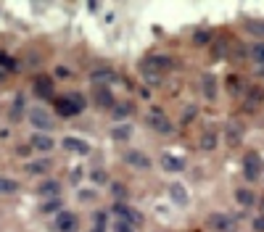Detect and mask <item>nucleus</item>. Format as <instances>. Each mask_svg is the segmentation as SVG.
<instances>
[{
	"label": "nucleus",
	"mask_w": 264,
	"mask_h": 232,
	"mask_svg": "<svg viewBox=\"0 0 264 232\" xmlns=\"http://www.w3.org/2000/svg\"><path fill=\"white\" fill-rule=\"evenodd\" d=\"M90 180L96 182V185H106L108 182V177H106V172H103V169H92L90 172Z\"/></svg>",
	"instance_id": "nucleus-32"
},
{
	"label": "nucleus",
	"mask_w": 264,
	"mask_h": 232,
	"mask_svg": "<svg viewBox=\"0 0 264 232\" xmlns=\"http://www.w3.org/2000/svg\"><path fill=\"white\" fill-rule=\"evenodd\" d=\"M132 111V106L130 103H122V106H114V119H124L127 114Z\"/></svg>",
	"instance_id": "nucleus-33"
},
{
	"label": "nucleus",
	"mask_w": 264,
	"mask_h": 232,
	"mask_svg": "<svg viewBox=\"0 0 264 232\" xmlns=\"http://www.w3.org/2000/svg\"><path fill=\"white\" fill-rule=\"evenodd\" d=\"M248 53H251V58L256 61V63H259L262 69H264V42H254Z\"/></svg>",
	"instance_id": "nucleus-25"
},
{
	"label": "nucleus",
	"mask_w": 264,
	"mask_h": 232,
	"mask_svg": "<svg viewBox=\"0 0 264 232\" xmlns=\"http://www.w3.org/2000/svg\"><path fill=\"white\" fill-rule=\"evenodd\" d=\"M243 124L240 122H228L224 124V140H228V145H238L243 140Z\"/></svg>",
	"instance_id": "nucleus-11"
},
{
	"label": "nucleus",
	"mask_w": 264,
	"mask_h": 232,
	"mask_svg": "<svg viewBox=\"0 0 264 232\" xmlns=\"http://www.w3.org/2000/svg\"><path fill=\"white\" fill-rule=\"evenodd\" d=\"M259 174H262V156L256 151H248L243 156V177L248 182H256Z\"/></svg>",
	"instance_id": "nucleus-3"
},
{
	"label": "nucleus",
	"mask_w": 264,
	"mask_h": 232,
	"mask_svg": "<svg viewBox=\"0 0 264 232\" xmlns=\"http://www.w3.org/2000/svg\"><path fill=\"white\" fill-rule=\"evenodd\" d=\"M53 225L58 232H77V214L74 211H61V214H56Z\"/></svg>",
	"instance_id": "nucleus-7"
},
{
	"label": "nucleus",
	"mask_w": 264,
	"mask_h": 232,
	"mask_svg": "<svg viewBox=\"0 0 264 232\" xmlns=\"http://www.w3.org/2000/svg\"><path fill=\"white\" fill-rule=\"evenodd\" d=\"M61 206H64V201H61V198H50V201H45V203H42V211H58V214H61V211H64Z\"/></svg>",
	"instance_id": "nucleus-30"
},
{
	"label": "nucleus",
	"mask_w": 264,
	"mask_h": 232,
	"mask_svg": "<svg viewBox=\"0 0 264 232\" xmlns=\"http://www.w3.org/2000/svg\"><path fill=\"white\" fill-rule=\"evenodd\" d=\"M26 119L32 122V127L37 129H42V132H48V129H53V119L48 111H42V108H30L26 111Z\"/></svg>",
	"instance_id": "nucleus-4"
},
{
	"label": "nucleus",
	"mask_w": 264,
	"mask_h": 232,
	"mask_svg": "<svg viewBox=\"0 0 264 232\" xmlns=\"http://www.w3.org/2000/svg\"><path fill=\"white\" fill-rule=\"evenodd\" d=\"M209 40H212V34H209V32H196V37H193V42H196V45H206Z\"/></svg>",
	"instance_id": "nucleus-35"
},
{
	"label": "nucleus",
	"mask_w": 264,
	"mask_h": 232,
	"mask_svg": "<svg viewBox=\"0 0 264 232\" xmlns=\"http://www.w3.org/2000/svg\"><path fill=\"white\" fill-rule=\"evenodd\" d=\"M132 137V127L130 124H116L114 129H111V140H116V143H127Z\"/></svg>",
	"instance_id": "nucleus-21"
},
{
	"label": "nucleus",
	"mask_w": 264,
	"mask_h": 232,
	"mask_svg": "<svg viewBox=\"0 0 264 232\" xmlns=\"http://www.w3.org/2000/svg\"><path fill=\"white\" fill-rule=\"evenodd\" d=\"M30 145L37 148V151H42V153H48V151H53V137L48 132H37L30 137Z\"/></svg>",
	"instance_id": "nucleus-14"
},
{
	"label": "nucleus",
	"mask_w": 264,
	"mask_h": 232,
	"mask_svg": "<svg viewBox=\"0 0 264 232\" xmlns=\"http://www.w3.org/2000/svg\"><path fill=\"white\" fill-rule=\"evenodd\" d=\"M254 230H256V232H264V217H262V214L254 219Z\"/></svg>",
	"instance_id": "nucleus-38"
},
{
	"label": "nucleus",
	"mask_w": 264,
	"mask_h": 232,
	"mask_svg": "<svg viewBox=\"0 0 264 232\" xmlns=\"http://www.w3.org/2000/svg\"><path fill=\"white\" fill-rule=\"evenodd\" d=\"M259 206H262V217H264V201H262V203H259Z\"/></svg>",
	"instance_id": "nucleus-42"
},
{
	"label": "nucleus",
	"mask_w": 264,
	"mask_h": 232,
	"mask_svg": "<svg viewBox=\"0 0 264 232\" xmlns=\"http://www.w3.org/2000/svg\"><path fill=\"white\" fill-rule=\"evenodd\" d=\"M32 90L37 98H45L50 100L53 98V77H45V74H37L34 82H32Z\"/></svg>",
	"instance_id": "nucleus-6"
},
{
	"label": "nucleus",
	"mask_w": 264,
	"mask_h": 232,
	"mask_svg": "<svg viewBox=\"0 0 264 232\" xmlns=\"http://www.w3.org/2000/svg\"><path fill=\"white\" fill-rule=\"evenodd\" d=\"M259 77H262V79H264V69H262V71H259Z\"/></svg>",
	"instance_id": "nucleus-43"
},
{
	"label": "nucleus",
	"mask_w": 264,
	"mask_h": 232,
	"mask_svg": "<svg viewBox=\"0 0 264 232\" xmlns=\"http://www.w3.org/2000/svg\"><path fill=\"white\" fill-rule=\"evenodd\" d=\"M16 69V58H14V55H8L6 50H0V71H14Z\"/></svg>",
	"instance_id": "nucleus-23"
},
{
	"label": "nucleus",
	"mask_w": 264,
	"mask_h": 232,
	"mask_svg": "<svg viewBox=\"0 0 264 232\" xmlns=\"http://www.w3.org/2000/svg\"><path fill=\"white\" fill-rule=\"evenodd\" d=\"M172 66H174V61L169 58V55H146V58L140 61L143 74H156V77H164Z\"/></svg>",
	"instance_id": "nucleus-1"
},
{
	"label": "nucleus",
	"mask_w": 264,
	"mask_h": 232,
	"mask_svg": "<svg viewBox=\"0 0 264 232\" xmlns=\"http://www.w3.org/2000/svg\"><path fill=\"white\" fill-rule=\"evenodd\" d=\"M64 148L66 151H72V153H80V156H88L90 153V145L84 143V140H80V137H64Z\"/></svg>",
	"instance_id": "nucleus-16"
},
{
	"label": "nucleus",
	"mask_w": 264,
	"mask_h": 232,
	"mask_svg": "<svg viewBox=\"0 0 264 232\" xmlns=\"http://www.w3.org/2000/svg\"><path fill=\"white\" fill-rule=\"evenodd\" d=\"M228 87H230V92H238V90H240V79H238V74H232V77L228 79Z\"/></svg>",
	"instance_id": "nucleus-36"
},
{
	"label": "nucleus",
	"mask_w": 264,
	"mask_h": 232,
	"mask_svg": "<svg viewBox=\"0 0 264 232\" xmlns=\"http://www.w3.org/2000/svg\"><path fill=\"white\" fill-rule=\"evenodd\" d=\"M124 161L132 166V169H150V159L146 153H140V151H130L124 156Z\"/></svg>",
	"instance_id": "nucleus-15"
},
{
	"label": "nucleus",
	"mask_w": 264,
	"mask_h": 232,
	"mask_svg": "<svg viewBox=\"0 0 264 232\" xmlns=\"http://www.w3.org/2000/svg\"><path fill=\"white\" fill-rule=\"evenodd\" d=\"M214 145H216V135H214V132H206V135L201 137V148H204V151H212Z\"/></svg>",
	"instance_id": "nucleus-31"
},
{
	"label": "nucleus",
	"mask_w": 264,
	"mask_h": 232,
	"mask_svg": "<svg viewBox=\"0 0 264 232\" xmlns=\"http://www.w3.org/2000/svg\"><path fill=\"white\" fill-rule=\"evenodd\" d=\"M209 227L214 232H235V219L222 214V211H214V214L209 217Z\"/></svg>",
	"instance_id": "nucleus-5"
},
{
	"label": "nucleus",
	"mask_w": 264,
	"mask_h": 232,
	"mask_svg": "<svg viewBox=\"0 0 264 232\" xmlns=\"http://www.w3.org/2000/svg\"><path fill=\"white\" fill-rule=\"evenodd\" d=\"M40 193H42V196H53V198H58L61 185L56 182V180H48V182H42V185H40Z\"/></svg>",
	"instance_id": "nucleus-22"
},
{
	"label": "nucleus",
	"mask_w": 264,
	"mask_h": 232,
	"mask_svg": "<svg viewBox=\"0 0 264 232\" xmlns=\"http://www.w3.org/2000/svg\"><path fill=\"white\" fill-rule=\"evenodd\" d=\"M201 92L206 100H216V77L214 74H204L201 77Z\"/></svg>",
	"instance_id": "nucleus-17"
},
{
	"label": "nucleus",
	"mask_w": 264,
	"mask_h": 232,
	"mask_svg": "<svg viewBox=\"0 0 264 232\" xmlns=\"http://www.w3.org/2000/svg\"><path fill=\"white\" fill-rule=\"evenodd\" d=\"M235 201H238V206L251 209L254 203H256V196H254V190H248V188H238L235 190Z\"/></svg>",
	"instance_id": "nucleus-19"
},
{
	"label": "nucleus",
	"mask_w": 264,
	"mask_h": 232,
	"mask_svg": "<svg viewBox=\"0 0 264 232\" xmlns=\"http://www.w3.org/2000/svg\"><path fill=\"white\" fill-rule=\"evenodd\" d=\"M90 232H106V214H103V211H98V214H96Z\"/></svg>",
	"instance_id": "nucleus-28"
},
{
	"label": "nucleus",
	"mask_w": 264,
	"mask_h": 232,
	"mask_svg": "<svg viewBox=\"0 0 264 232\" xmlns=\"http://www.w3.org/2000/svg\"><path fill=\"white\" fill-rule=\"evenodd\" d=\"M148 124H150V129H156V132H162V135L172 132V122H169L162 111H150V114H148Z\"/></svg>",
	"instance_id": "nucleus-10"
},
{
	"label": "nucleus",
	"mask_w": 264,
	"mask_h": 232,
	"mask_svg": "<svg viewBox=\"0 0 264 232\" xmlns=\"http://www.w3.org/2000/svg\"><path fill=\"white\" fill-rule=\"evenodd\" d=\"M114 232H135V227L127 225V222H122V219H116L114 222Z\"/></svg>",
	"instance_id": "nucleus-34"
},
{
	"label": "nucleus",
	"mask_w": 264,
	"mask_h": 232,
	"mask_svg": "<svg viewBox=\"0 0 264 232\" xmlns=\"http://www.w3.org/2000/svg\"><path fill=\"white\" fill-rule=\"evenodd\" d=\"M22 106H24V98L18 95L16 103H14V111H11V119H18V114H22Z\"/></svg>",
	"instance_id": "nucleus-37"
},
{
	"label": "nucleus",
	"mask_w": 264,
	"mask_h": 232,
	"mask_svg": "<svg viewBox=\"0 0 264 232\" xmlns=\"http://www.w3.org/2000/svg\"><path fill=\"white\" fill-rule=\"evenodd\" d=\"M56 74H58L61 79H69V77H72V74H69V69H64V66H58V69H56Z\"/></svg>",
	"instance_id": "nucleus-39"
},
{
	"label": "nucleus",
	"mask_w": 264,
	"mask_h": 232,
	"mask_svg": "<svg viewBox=\"0 0 264 232\" xmlns=\"http://www.w3.org/2000/svg\"><path fill=\"white\" fill-rule=\"evenodd\" d=\"M116 214V219H122V222H127V225H132V227H140L143 225V214H140L138 209H132V206H127V203H122V201H116L114 203V209H111Z\"/></svg>",
	"instance_id": "nucleus-2"
},
{
	"label": "nucleus",
	"mask_w": 264,
	"mask_h": 232,
	"mask_svg": "<svg viewBox=\"0 0 264 232\" xmlns=\"http://www.w3.org/2000/svg\"><path fill=\"white\" fill-rule=\"evenodd\" d=\"M158 161H162V169H164V172H172V174H177V172H182V169H185V159H182V156L164 153Z\"/></svg>",
	"instance_id": "nucleus-12"
},
{
	"label": "nucleus",
	"mask_w": 264,
	"mask_h": 232,
	"mask_svg": "<svg viewBox=\"0 0 264 232\" xmlns=\"http://www.w3.org/2000/svg\"><path fill=\"white\" fill-rule=\"evenodd\" d=\"M16 188H18V185H16L14 180L0 177V193H3V196H11V193H16Z\"/></svg>",
	"instance_id": "nucleus-27"
},
{
	"label": "nucleus",
	"mask_w": 264,
	"mask_h": 232,
	"mask_svg": "<svg viewBox=\"0 0 264 232\" xmlns=\"http://www.w3.org/2000/svg\"><path fill=\"white\" fill-rule=\"evenodd\" d=\"M56 111H58V116H66V119L77 114V108H74L69 98H56Z\"/></svg>",
	"instance_id": "nucleus-20"
},
{
	"label": "nucleus",
	"mask_w": 264,
	"mask_h": 232,
	"mask_svg": "<svg viewBox=\"0 0 264 232\" xmlns=\"http://www.w3.org/2000/svg\"><path fill=\"white\" fill-rule=\"evenodd\" d=\"M111 193H114V196H124V188H122V185H111Z\"/></svg>",
	"instance_id": "nucleus-40"
},
{
	"label": "nucleus",
	"mask_w": 264,
	"mask_h": 232,
	"mask_svg": "<svg viewBox=\"0 0 264 232\" xmlns=\"http://www.w3.org/2000/svg\"><path fill=\"white\" fill-rule=\"evenodd\" d=\"M264 103V87L254 85L246 90V98H243V111H256Z\"/></svg>",
	"instance_id": "nucleus-8"
},
{
	"label": "nucleus",
	"mask_w": 264,
	"mask_h": 232,
	"mask_svg": "<svg viewBox=\"0 0 264 232\" xmlns=\"http://www.w3.org/2000/svg\"><path fill=\"white\" fill-rule=\"evenodd\" d=\"M246 29H248L251 34L262 37V34H264V21H254V18H248V21H246Z\"/></svg>",
	"instance_id": "nucleus-29"
},
{
	"label": "nucleus",
	"mask_w": 264,
	"mask_h": 232,
	"mask_svg": "<svg viewBox=\"0 0 264 232\" xmlns=\"http://www.w3.org/2000/svg\"><path fill=\"white\" fill-rule=\"evenodd\" d=\"M90 82H92V87H106L108 82H116V74L111 69H96L90 74Z\"/></svg>",
	"instance_id": "nucleus-13"
},
{
	"label": "nucleus",
	"mask_w": 264,
	"mask_h": 232,
	"mask_svg": "<svg viewBox=\"0 0 264 232\" xmlns=\"http://www.w3.org/2000/svg\"><path fill=\"white\" fill-rule=\"evenodd\" d=\"M24 169H26V172H30V174H42V172H48V169H50V161H48V159H42V161H34V164H26V166H24Z\"/></svg>",
	"instance_id": "nucleus-24"
},
{
	"label": "nucleus",
	"mask_w": 264,
	"mask_h": 232,
	"mask_svg": "<svg viewBox=\"0 0 264 232\" xmlns=\"http://www.w3.org/2000/svg\"><path fill=\"white\" fill-rule=\"evenodd\" d=\"M66 98H69L72 103H74V108H77V114H82V111H84V106H88V100H84V95H82V92H72V95H66Z\"/></svg>",
	"instance_id": "nucleus-26"
},
{
	"label": "nucleus",
	"mask_w": 264,
	"mask_h": 232,
	"mask_svg": "<svg viewBox=\"0 0 264 232\" xmlns=\"http://www.w3.org/2000/svg\"><path fill=\"white\" fill-rule=\"evenodd\" d=\"M92 100H96L98 108H114V103H116L114 92L108 87H92Z\"/></svg>",
	"instance_id": "nucleus-9"
},
{
	"label": "nucleus",
	"mask_w": 264,
	"mask_h": 232,
	"mask_svg": "<svg viewBox=\"0 0 264 232\" xmlns=\"http://www.w3.org/2000/svg\"><path fill=\"white\" fill-rule=\"evenodd\" d=\"M169 196H172V201L177 203V206H188V203H190V196H188V190L180 182H174L172 188H169Z\"/></svg>",
	"instance_id": "nucleus-18"
},
{
	"label": "nucleus",
	"mask_w": 264,
	"mask_h": 232,
	"mask_svg": "<svg viewBox=\"0 0 264 232\" xmlns=\"http://www.w3.org/2000/svg\"><path fill=\"white\" fill-rule=\"evenodd\" d=\"M92 196H96V193H90V190H84V193H80V198H82V201H90Z\"/></svg>",
	"instance_id": "nucleus-41"
}]
</instances>
